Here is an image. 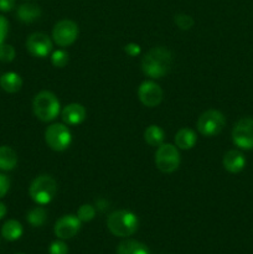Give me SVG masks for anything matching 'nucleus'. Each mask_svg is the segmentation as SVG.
<instances>
[{
    "label": "nucleus",
    "mask_w": 253,
    "mask_h": 254,
    "mask_svg": "<svg viewBox=\"0 0 253 254\" xmlns=\"http://www.w3.org/2000/svg\"><path fill=\"white\" fill-rule=\"evenodd\" d=\"M140 66L145 76L153 79L161 78L173 67V54L166 47H153L144 55Z\"/></svg>",
    "instance_id": "obj_1"
},
{
    "label": "nucleus",
    "mask_w": 253,
    "mask_h": 254,
    "mask_svg": "<svg viewBox=\"0 0 253 254\" xmlns=\"http://www.w3.org/2000/svg\"><path fill=\"white\" fill-rule=\"evenodd\" d=\"M107 227L112 235L121 238L130 237L139 227V220L135 213L129 210H117L107 218Z\"/></svg>",
    "instance_id": "obj_2"
},
{
    "label": "nucleus",
    "mask_w": 253,
    "mask_h": 254,
    "mask_svg": "<svg viewBox=\"0 0 253 254\" xmlns=\"http://www.w3.org/2000/svg\"><path fill=\"white\" fill-rule=\"evenodd\" d=\"M32 111L39 121L49 123L55 121L61 113V103L51 91H41L34 97Z\"/></svg>",
    "instance_id": "obj_3"
},
{
    "label": "nucleus",
    "mask_w": 253,
    "mask_h": 254,
    "mask_svg": "<svg viewBox=\"0 0 253 254\" xmlns=\"http://www.w3.org/2000/svg\"><path fill=\"white\" fill-rule=\"evenodd\" d=\"M57 193V183L52 176L40 175L32 180L29 188V195L36 205H49Z\"/></svg>",
    "instance_id": "obj_4"
},
{
    "label": "nucleus",
    "mask_w": 253,
    "mask_h": 254,
    "mask_svg": "<svg viewBox=\"0 0 253 254\" xmlns=\"http://www.w3.org/2000/svg\"><path fill=\"white\" fill-rule=\"evenodd\" d=\"M225 126V116L222 112L216 111V109H208V111L203 112L196 122V128H197L198 133L207 138L218 135L223 130Z\"/></svg>",
    "instance_id": "obj_5"
},
{
    "label": "nucleus",
    "mask_w": 253,
    "mask_h": 254,
    "mask_svg": "<svg viewBox=\"0 0 253 254\" xmlns=\"http://www.w3.org/2000/svg\"><path fill=\"white\" fill-rule=\"evenodd\" d=\"M181 156L176 145L163 143L155 151V165L164 174H173L180 166Z\"/></svg>",
    "instance_id": "obj_6"
},
{
    "label": "nucleus",
    "mask_w": 253,
    "mask_h": 254,
    "mask_svg": "<svg viewBox=\"0 0 253 254\" xmlns=\"http://www.w3.org/2000/svg\"><path fill=\"white\" fill-rule=\"evenodd\" d=\"M45 141L54 151H64L72 143V133L64 123H54L45 130Z\"/></svg>",
    "instance_id": "obj_7"
},
{
    "label": "nucleus",
    "mask_w": 253,
    "mask_h": 254,
    "mask_svg": "<svg viewBox=\"0 0 253 254\" xmlns=\"http://www.w3.org/2000/svg\"><path fill=\"white\" fill-rule=\"evenodd\" d=\"M78 25L69 19L60 20L52 29V40L60 47L71 46L78 37Z\"/></svg>",
    "instance_id": "obj_8"
},
{
    "label": "nucleus",
    "mask_w": 253,
    "mask_h": 254,
    "mask_svg": "<svg viewBox=\"0 0 253 254\" xmlns=\"http://www.w3.org/2000/svg\"><path fill=\"white\" fill-rule=\"evenodd\" d=\"M232 141L236 146L242 150L253 149V118L245 117L241 118L233 126Z\"/></svg>",
    "instance_id": "obj_9"
},
{
    "label": "nucleus",
    "mask_w": 253,
    "mask_h": 254,
    "mask_svg": "<svg viewBox=\"0 0 253 254\" xmlns=\"http://www.w3.org/2000/svg\"><path fill=\"white\" fill-rule=\"evenodd\" d=\"M163 89L156 82L144 81L138 87V98L148 108H155L163 101Z\"/></svg>",
    "instance_id": "obj_10"
},
{
    "label": "nucleus",
    "mask_w": 253,
    "mask_h": 254,
    "mask_svg": "<svg viewBox=\"0 0 253 254\" xmlns=\"http://www.w3.org/2000/svg\"><path fill=\"white\" fill-rule=\"evenodd\" d=\"M82 222L74 215H64L56 221L54 226V233L59 240H71L81 230Z\"/></svg>",
    "instance_id": "obj_11"
},
{
    "label": "nucleus",
    "mask_w": 253,
    "mask_h": 254,
    "mask_svg": "<svg viewBox=\"0 0 253 254\" xmlns=\"http://www.w3.org/2000/svg\"><path fill=\"white\" fill-rule=\"evenodd\" d=\"M51 39L44 32H34L30 35L26 40V49L31 56L37 59H44L47 57L52 51Z\"/></svg>",
    "instance_id": "obj_12"
},
{
    "label": "nucleus",
    "mask_w": 253,
    "mask_h": 254,
    "mask_svg": "<svg viewBox=\"0 0 253 254\" xmlns=\"http://www.w3.org/2000/svg\"><path fill=\"white\" fill-rule=\"evenodd\" d=\"M87 117L86 108L81 103H69L61 111V118L66 126H79Z\"/></svg>",
    "instance_id": "obj_13"
},
{
    "label": "nucleus",
    "mask_w": 253,
    "mask_h": 254,
    "mask_svg": "<svg viewBox=\"0 0 253 254\" xmlns=\"http://www.w3.org/2000/svg\"><path fill=\"white\" fill-rule=\"evenodd\" d=\"M222 165L228 173L238 174L245 169L246 158L241 151L238 150H228L223 155Z\"/></svg>",
    "instance_id": "obj_14"
},
{
    "label": "nucleus",
    "mask_w": 253,
    "mask_h": 254,
    "mask_svg": "<svg viewBox=\"0 0 253 254\" xmlns=\"http://www.w3.org/2000/svg\"><path fill=\"white\" fill-rule=\"evenodd\" d=\"M42 11L40 9L39 5L31 4V2H26V4H22L17 7L16 16L24 24H31L35 22L36 20H39L41 17Z\"/></svg>",
    "instance_id": "obj_15"
},
{
    "label": "nucleus",
    "mask_w": 253,
    "mask_h": 254,
    "mask_svg": "<svg viewBox=\"0 0 253 254\" xmlns=\"http://www.w3.org/2000/svg\"><path fill=\"white\" fill-rule=\"evenodd\" d=\"M175 145L178 149L181 150H190L195 146L196 141H197V135H196L195 130L190 128H181L180 130H178V133L175 134Z\"/></svg>",
    "instance_id": "obj_16"
},
{
    "label": "nucleus",
    "mask_w": 253,
    "mask_h": 254,
    "mask_svg": "<svg viewBox=\"0 0 253 254\" xmlns=\"http://www.w3.org/2000/svg\"><path fill=\"white\" fill-rule=\"evenodd\" d=\"M0 87L7 93H16L22 87V78L16 72H6L0 77Z\"/></svg>",
    "instance_id": "obj_17"
},
{
    "label": "nucleus",
    "mask_w": 253,
    "mask_h": 254,
    "mask_svg": "<svg viewBox=\"0 0 253 254\" xmlns=\"http://www.w3.org/2000/svg\"><path fill=\"white\" fill-rule=\"evenodd\" d=\"M17 165V155L12 148L7 145L0 146V170L11 171Z\"/></svg>",
    "instance_id": "obj_18"
},
{
    "label": "nucleus",
    "mask_w": 253,
    "mask_h": 254,
    "mask_svg": "<svg viewBox=\"0 0 253 254\" xmlns=\"http://www.w3.org/2000/svg\"><path fill=\"white\" fill-rule=\"evenodd\" d=\"M117 254H150V251L141 242L134 240L122 241L117 247Z\"/></svg>",
    "instance_id": "obj_19"
},
{
    "label": "nucleus",
    "mask_w": 253,
    "mask_h": 254,
    "mask_svg": "<svg viewBox=\"0 0 253 254\" xmlns=\"http://www.w3.org/2000/svg\"><path fill=\"white\" fill-rule=\"evenodd\" d=\"M24 233V228H22L21 223L16 220H9L2 225L1 227V236L4 240L9 241V242H14L17 241Z\"/></svg>",
    "instance_id": "obj_20"
},
{
    "label": "nucleus",
    "mask_w": 253,
    "mask_h": 254,
    "mask_svg": "<svg viewBox=\"0 0 253 254\" xmlns=\"http://www.w3.org/2000/svg\"><path fill=\"white\" fill-rule=\"evenodd\" d=\"M164 139H165V133L160 127L155 124H151L144 130V140L148 145L158 148L164 143Z\"/></svg>",
    "instance_id": "obj_21"
},
{
    "label": "nucleus",
    "mask_w": 253,
    "mask_h": 254,
    "mask_svg": "<svg viewBox=\"0 0 253 254\" xmlns=\"http://www.w3.org/2000/svg\"><path fill=\"white\" fill-rule=\"evenodd\" d=\"M26 220L32 227H41L47 221V212L42 206H36L27 212Z\"/></svg>",
    "instance_id": "obj_22"
},
{
    "label": "nucleus",
    "mask_w": 253,
    "mask_h": 254,
    "mask_svg": "<svg viewBox=\"0 0 253 254\" xmlns=\"http://www.w3.org/2000/svg\"><path fill=\"white\" fill-rule=\"evenodd\" d=\"M96 207L89 203H84V205L79 206L77 210V217L79 218L81 222H91L94 217H96Z\"/></svg>",
    "instance_id": "obj_23"
},
{
    "label": "nucleus",
    "mask_w": 253,
    "mask_h": 254,
    "mask_svg": "<svg viewBox=\"0 0 253 254\" xmlns=\"http://www.w3.org/2000/svg\"><path fill=\"white\" fill-rule=\"evenodd\" d=\"M174 21H175L176 26H178L180 30H184V31L190 30L191 27L195 25V20H193L190 15L184 14V12L176 14L175 16H174Z\"/></svg>",
    "instance_id": "obj_24"
},
{
    "label": "nucleus",
    "mask_w": 253,
    "mask_h": 254,
    "mask_svg": "<svg viewBox=\"0 0 253 254\" xmlns=\"http://www.w3.org/2000/svg\"><path fill=\"white\" fill-rule=\"evenodd\" d=\"M51 64L57 68H63L68 64V52L64 50H56L51 55Z\"/></svg>",
    "instance_id": "obj_25"
},
{
    "label": "nucleus",
    "mask_w": 253,
    "mask_h": 254,
    "mask_svg": "<svg viewBox=\"0 0 253 254\" xmlns=\"http://www.w3.org/2000/svg\"><path fill=\"white\" fill-rule=\"evenodd\" d=\"M15 59V49L11 45H0V61L11 62Z\"/></svg>",
    "instance_id": "obj_26"
},
{
    "label": "nucleus",
    "mask_w": 253,
    "mask_h": 254,
    "mask_svg": "<svg viewBox=\"0 0 253 254\" xmlns=\"http://www.w3.org/2000/svg\"><path fill=\"white\" fill-rule=\"evenodd\" d=\"M50 254H67L68 253V247L63 241H55L49 247Z\"/></svg>",
    "instance_id": "obj_27"
},
{
    "label": "nucleus",
    "mask_w": 253,
    "mask_h": 254,
    "mask_svg": "<svg viewBox=\"0 0 253 254\" xmlns=\"http://www.w3.org/2000/svg\"><path fill=\"white\" fill-rule=\"evenodd\" d=\"M124 52H126L128 56L136 57V56H139V55H140L141 47L139 46L136 42H129V44H126V46H124Z\"/></svg>",
    "instance_id": "obj_28"
},
{
    "label": "nucleus",
    "mask_w": 253,
    "mask_h": 254,
    "mask_svg": "<svg viewBox=\"0 0 253 254\" xmlns=\"http://www.w3.org/2000/svg\"><path fill=\"white\" fill-rule=\"evenodd\" d=\"M7 32H9V21L2 15H0V45L5 42Z\"/></svg>",
    "instance_id": "obj_29"
},
{
    "label": "nucleus",
    "mask_w": 253,
    "mask_h": 254,
    "mask_svg": "<svg viewBox=\"0 0 253 254\" xmlns=\"http://www.w3.org/2000/svg\"><path fill=\"white\" fill-rule=\"evenodd\" d=\"M10 189V180L6 175L0 174V198L4 197Z\"/></svg>",
    "instance_id": "obj_30"
},
{
    "label": "nucleus",
    "mask_w": 253,
    "mask_h": 254,
    "mask_svg": "<svg viewBox=\"0 0 253 254\" xmlns=\"http://www.w3.org/2000/svg\"><path fill=\"white\" fill-rule=\"evenodd\" d=\"M15 0H0V11L9 12L14 9Z\"/></svg>",
    "instance_id": "obj_31"
},
{
    "label": "nucleus",
    "mask_w": 253,
    "mask_h": 254,
    "mask_svg": "<svg viewBox=\"0 0 253 254\" xmlns=\"http://www.w3.org/2000/svg\"><path fill=\"white\" fill-rule=\"evenodd\" d=\"M5 215H6V206L2 202H0V220H2Z\"/></svg>",
    "instance_id": "obj_32"
},
{
    "label": "nucleus",
    "mask_w": 253,
    "mask_h": 254,
    "mask_svg": "<svg viewBox=\"0 0 253 254\" xmlns=\"http://www.w3.org/2000/svg\"><path fill=\"white\" fill-rule=\"evenodd\" d=\"M17 254H22V253H17Z\"/></svg>",
    "instance_id": "obj_33"
}]
</instances>
